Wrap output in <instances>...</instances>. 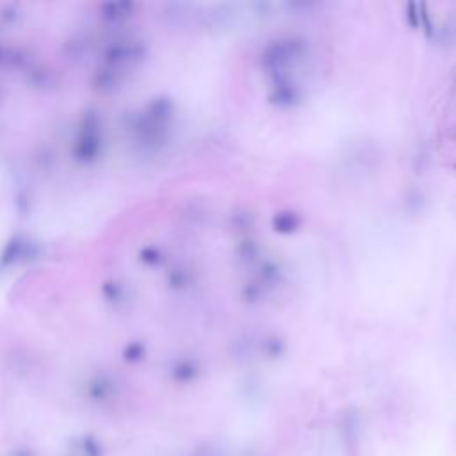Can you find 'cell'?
I'll use <instances>...</instances> for the list:
<instances>
[{
  "mask_svg": "<svg viewBox=\"0 0 456 456\" xmlns=\"http://www.w3.org/2000/svg\"><path fill=\"white\" fill-rule=\"evenodd\" d=\"M84 454L86 456H100V447L95 440H84Z\"/></svg>",
  "mask_w": 456,
  "mask_h": 456,
  "instance_id": "6da1fadb",
  "label": "cell"
}]
</instances>
